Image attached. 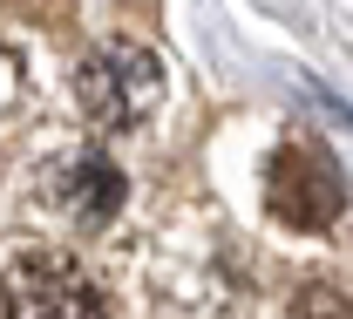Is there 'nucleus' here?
<instances>
[{
    "label": "nucleus",
    "instance_id": "nucleus-1",
    "mask_svg": "<svg viewBox=\"0 0 353 319\" xmlns=\"http://www.w3.org/2000/svg\"><path fill=\"white\" fill-rule=\"evenodd\" d=\"M75 102H82L88 123H102V130H136L163 102V68H157L150 48H130V41L95 48L75 68Z\"/></svg>",
    "mask_w": 353,
    "mask_h": 319
},
{
    "label": "nucleus",
    "instance_id": "nucleus-2",
    "mask_svg": "<svg viewBox=\"0 0 353 319\" xmlns=\"http://www.w3.org/2000/svg\"><path fill=\"white\" fill-rule=\"evenodd\" d=\"M0 319H102V292L68 251H28L0 278Z\"/></svg>",
    "mask_w": 353,
    "mask_h": 319
},
{
    "label": "nucleus",
    "instance_id": "nucleus-3",
    "mask_svg": "<svg viewBox=\"0 0 353 319\" xmlns=\"http://www.w3.org/2000/svg\"><path fill=\"white\" fill-rule=\"evenodd\" d=\"M265 211L292 231H326L340 211H347V183L340 170L319 156V150H299L285 143L272 163H265Z\"/></svg>",
    "mask_w": 353,
    "mask_h": 319
},
{
    "label": "nucleus",
    "instance_id": "nucleus-4",
    "mask_svg": "<svg viewBox=\"0 0 353 319\" xmlns=\"http://www.w3.org/2000/svg\"><path fill=\"white\" fill-rule=\"evenodd\" d=\"M41 197L61 211V218H75L82 231H102L116 211H123L130 177H123L102 150H68V156H54V163L41 170Z\"/></svg>",
    "mask_w": 353,
    "mask_h": 319
},
{
    "label": "nucleus",
    "instance_id": "nucleus-5",
    "mask_svg": "<svg viewBox=\"0 0 353 319\" xmlns=\"http://www.w3.org/2000/svg\"><path fill=\"white\" fill-rule=\"evenodd\" d=\"M292 319H353V306L340 299V292H326V285H306L299 306H292Z\"/></svg>",
    "mask_w": 353,
    "mask_h": 319
},
{
    "label": "nucleus",
    "instance_id": "nucleus-6",
    "mask_svg": "<svg viewBox=\"0 0 353 319\" xmlns=\"http://www.w3.org/2000/svg\"><path fill=\"white\" fill-rule=\"evenodd\" d=\"M14 7H21L28 21H61V14H68L75 0H14Z\"/></svg>",
    "mask_w": 353,
    "mask_h": 319
}]
</instances>
